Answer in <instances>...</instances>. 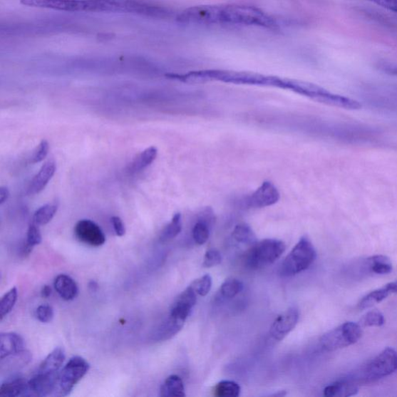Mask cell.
<instances>
[{"instance_id":"cell-1","label":"cell","mask_w":397,"mask_h":397,"mask_svg":"<svg viewBox=\"0 0 397 397\" xmlns=\"http://www.w3.org/2000/svg\"><path fill=\"white\" fill-rule=\"evenodd\" d=\"M180 23L198 26H254L273 28L275 21L261 9L246 5H208L187 9L177 16Z\"/></svg>"},{"instance_id":"cell-2","label":"cell","mask_w":397,"mask_h":397,"mask_svg":"<svg viewBox=\"0 0 397 397\" xmlns=\"http://www.w3.org/2000/svg\"><path fill=\"white\" fill-rule=\"evenodd\" d=\"M187 79L189 83H205L215 81L237 85L277 87L299 95H303L306 89V82L259 73L234 72V71H193V72L187 73Z\"/></svg>"},{"instance_id":"cell-3","label":"cell","mask_w":397,"mask_h":397,"mask_svg":"<svg viewBox=\"0 0 397 397\" xmlns=\"http://www.w3.org/2000/svg\"><path fill=\"white\" fill-rule=\"evenodd\" d=\"M21 4L71 13H110L112 8L111 0H21Z\"/></svg>"},{"instance_id":"cell-4","label":"cell","mask_w":397,"mask_h":397,"mask_svg":"<svg viewBox=\"0 0 397 397\" xmlns=\"http://www.w3.org/2000/svg\"><path fill=\"white\" fill-rule=\"evenodd\" d=\"M286 245L277 239L257 242L246 252L244 266L251 270H259L270 266L284 253Z\"/></svg>"},{"instance_id":"cell-5","label":"cell","mask_w":397,"mask_h":397,"mask_svg":"<svg viewBox=\"0 0 397 397\" xmlns=\"http://www.w3.org/2000/svg\"><path fill=\"white\" fill-rule=\"evenodd\" d=\"M316 258V252L311 241L304 236L287 255L280 268V275L294 277L310 268Z\"/></svg>"},{"instance_id":"cell-6","label":"cell","mask_w":397,"mask_h":397,"mask_svg":"<svg viewBox=\"0 0 397 397\" xmlns=\"http://www.w3.org/2000/svg\"><path fill=\"white\" fill-rule=\"evenodd\" d=\"M361 336L363 329L361 325L349 321L324 334L320 342L324 350L334 351L354 345Z\"/></svg>"},{"instance_id":"cell-7","label":"cell","mask_w":397,"mask_h":397,"mask_svg":"<svg viewBox=\"0 0 397 397\" xmlns=\"http://www.w3.org/2000/svg\"><path fill=\"white\" fill-rule=\"evenodd\" d=\"M90 364L81 356H75L59 373L56 395L66 396L74 389L76 385L89 372Z\"/></svg>"},{"instance_id":"cell-8","label":"cell","mask_w":397,"mask_h":397,"mask_svg":"<svg viewBox=\"0 0 397 397\" xmlns=\"http://www.w3.org/2000/svg\"><path fill=\"white\" fill-rule=\"evenodd\" d=\"M397 370V352L386 348L376 356L363 370L365 382H374L390 376Z\"/></svg>"},{"instance_id":"cell-9","label":"cell","mask_w":397,"mask_h":397,"mask_svg":"<svg viewBox=\"0 0 397 397\" xmlns=\"http://www.w3.org/2000/svg\"><path fill=\"white\" fill-rule=\"evenodd\" d=\"M279 199L280 193L275 185L266 181L246 199L245 204L249 208L261 209L276 205Z\"/></svg>"},{"instance_id":"cell-10","label":"cell","mask_w":397,"mask_h":397,"mask_svg":"<svg viewBox=\"0 0 397 397\" xmlns=\"http://www.w3.org/2000/svg\"><path fill=\"white\" fill-rule=\"evenodd\" d=\"M75 235L82 243L100 247L105 244V236L99 225L90 220H81L76 225Z\"/></svg>"},{"instance_id":"cell-11","label":"cell","mask_w":397,"mask_h":397,"mask_svg":"<svg viewBox=\"0 0 397 397\" xmlns=\"http://www.w3.org/2000/svg\"><path fill=\"white\" fill-rule=\"evenodd\" d=\"M59 372L40 373L29 381V390L26 395L48 396L56 393Z\"/></svg>"},{"instance_id":"cell-12","label":"cell","mask_w":397,"mask_h":397,"mask_svg":"<svg viewBox=\"0 0 397 397\" xmlns=\"http://www.w3.org/2000/svg\"><path fill=\"white\" fill-rule=\"evenodd\" d=\"M299 317V313L297 307H290L279 314L270 329L272 338L277 341L284 339L295 329Z\"/></svg>"},{"instance_id":"cell-13","label":"cell","mask_w":397,"mask_h":397,"mask_svg":"<svg viewBox=\"0 0 397 397\" xmlns=\"http://www.w3.org/2000/svg\"><path fill=\"white\" fill-rule=\"evenodd\" d=\"M197 293L191 286L187 287L176 298L170 314L182 321H186L192 309L197 304Z\"/></svg>"},{"instance_id":"cell-14","label":"cell","mask_w":397,"mask_h":397,"mask_svg":"<svg viewBox=\"0 0 397 397\" xmlns=\"http://www.w3.org/2000/svg\"><path fill=\"white\" fill-rule=\"evenodd\" d=\"M215 222L213 210L206 208L200 214V218L192 229L193 241L199 245L205 244L210 237V227Z\"/></svg>"},{"instance_id":"cell-15","label":"cell","mask_w":397,"mask_h":397,"mask_svg":"<svg viewBox=\"0 0 397 397\" xmlns=\"http://www.w3.org/2000/svg\"><path fill=\"white\" fill-rule=\"evenodd\" d=\"M185 321L175 319L172 315L160 325L153 334L152 339L155 342H161L170 340L177 334L183 328Z\"/></svg>"},{"instance_id":"cell-16","label":"cell","mask_w":397,"mask_h":397,"mask_svg":"<svg viewBox=\"0 0 397 397\" xmlns=\"http://www.w3.org/2000/svg\"><path fill=\"white\" fill-rule=\"evenodd\" d=\"M394 294H397V281L389 282L383 287L369 293L361 299L357 306L359 310H366L382 302L388 297Z\"/></svg>"},{"instance_id":"cell-17","label":"cell","mask_w":397,"mask_h":397,"mask_svg":"<svg viewBox=\"0 0 397 397\" xmlns=\"http://www.w3.org/2000/svg\"><path fill=\"white\" fill-rule=\"evenodd\" d=\"M24 341L21 335L16 333H2L0 335V359L16 355L24 351Z\"/></svg>"},{"instance_id":"cell-18","label":"cell","mask_w":397,"mask_h":397,"mask_svg":"<svg viewBox=\"0 0 397 397\" xmlns=\"http://www.w3.org/2000/svg\"><path fill=\"white\" fill-rule=\"evenodd\" d=\"M56 172V164L54 161H48L43 165L30 185L29 194L34 195L45 189Z\"/></svg>"},{"instance_id":"cell-19","label":"cell","mask_w":397,"mask_h":397,"mask_svg":"<svg viewBox=\"0 0 397 397\" xmlns=\"http://www.w3.org/2000/svg\"><path fill=\"white\" fill-rule=\"evenodd\" d=\"M54 287L56 292L64 301H73L78 296V288L76 282L68 275H58L54 281Z\"/></svg>"},{"instance_id":"cell-20","label":"cell","mask_w":397,"mask_h":397,"mask_svg":"<svg viewBox=\"0 0 397 397\" xmlns=\"http://www.w3.org/2000/svg\"><path fill=\"white\" fill-rule=\"evenodd\" d=\"M359 392L358 386L351 381H339L325 387L324 395L328 397H349L355 396Z\"/></svg>"},{"instance_id":"cell-21","label":"cell","mask_w":397,"mask_h":397,"mask_svg":"<svg viewBox=\"0 0 397 397\" xmlns=\"http://www.w3.org/2000/svg\"><path fill=\"white\" fill-rule=\"evenodd\" d=\"M66 354L63 349L56 348L53 350L47 358L43 361L40 366V373H56L58 372L61 366L63 365Z\"/></svg>"},{"instance_id":"cell-22","label":"cell","mask_w":397,"mask_h":397,"mask_svg":"<svg viewBox=\"0 0 397 397\" xmlns=\"http://www.w3.org/2000/svg\"><path fill=\"white\" fill-rule=\"evenodd\" d=\"M160 395L163 397L186 396L182 378L177 375H172L167 377L161 386Z\"/></svg>"},{"instance_id":"cell-23","label":"cell","mask_w":397,"mask_h":397,"mask_svg":"<svg viewBox=\"0 0 397 397\" xmlns=\"http://www.w3.org/2000/svg\"><path fill=\"white\" fill-rule=\"evenodd\" d=\"M368 271L378 275H384L393 271V264L389 258L385 255L378 254L366 260Z\"/></svg>"},{"instance_id":"cell-24","label":"cell","mask_w":397,"mask_h":397,"mask_svg":"<svg viewBox=\"0 0 397 397\" xmlns=\"http://www.w3.org/2000/svg\"><path fill=\"white\" fill-rule=\"evenodd\" d=\"M29 381L24 378H17L6 382L0 387V396L16 397L25 396L28 393Z\"/></svg>"},{"instance_id":"cell-25","label":"cell","mask_w":397,"mask_h":397,"mask_svg":"<svg viewBox=\"0 0 397 397\" xmlns=\"http://www.w3.org/2000/svg\"><path fill=\"white\" fill-rule=\"evenodd\" d=\"M232 238L238 244L252 246L257 242L252 227L245 223L238 224L232 232Z\"/></svg>"},{"instance_id":"cell-26","label":"cell","mask_w":397,"mask_h":397,"mask_svg":"<svg viewBox=\"0 0 397 397\" xmlns=\"http://www.w3.org/2000/svg\"><path fill=\"white\" fill-rule=\"evenodd\" d=\"M244 284L242 281L234 278L227 279L220 287L217 298L220 301L233 299L242 292Z\"/></svg>"},{"instance_id":"cell-27","label":"cell","mask_w":397,"mask_h":397,"mask_svg":"<svg viewBox=\"0 0 397 397\" xmlns=\"http://www.w3.org/2000/svg\"><path fill=\"white\" fill-rule=\"evenodd\" d=\"M158 155V149L155 146L149 147L141 153L132 163L130 170L136 172L144 170L145 167L151 165Z\"/></svg>"},{"instance_id":"cell-28","label":"cell","mask_w":397,"mask_h":397,"mask_svg":"<svg viewBox=\"0 0 397 397\" xmlns=\"http://www.w3.org/2000/svg\"><path fill=\"white\" fill-rule=\"evenodd\" d=\"M182 222L180 213L175 214L171 222L164 229L160 236V240L163 242L170 241L177 237L182 232Z\"/></svg>"},{"instance_id":"cell-29","label":"cell","mask_w":397,"mask_h":397,"mask_svg":"<svg viewBox=\"0 0 397 397\" xmlns=\"http://www.w3.org/2000/svg\"><path fill=\"white\" fill-rule=\"evenodd\" d=\"M56 205H46L40 207L33 215V222L39 226L48 225L57 213Z\"/></svg>"},{"instance_id":"cell-30","label":"cell","mask_w":397,"mask_h":397,"mask_svg":"<svg viewBox=\"0 0 397 397\" xmlns=\"http://www.w3.org/2000/svg\"><path fill=\"white\" fill-rule=\"evenodd\" d=\"M241 386L233 381H222L214 389V395L217 397H237L240 395Z\"/></svg>"},{"instance_id":"cell-31","label":"cell","mask_w":397,"mask_h":397,"mask_svg":"<svg viewBox=\"0 0 397 397\" xmlns=\"http://www.w3.org/2000/svg\"><path fill=\"white\" fill-rule=\"evenodd\" d=\"M17 296H19L17 289L14 287L2 297L1 301H0V319L1 321L13 310L17 301Z\"/></svg>"},{"instance_id":"cell-32","label":"cell","mask_w":397,"mask_h":397,"mask_svg":"<svg viewBox=\"0 0 397 397\" xmlns=\"http://www.w3.org/2000/svg\"><path fill=\"white\" fill-rule=\"evenodd\" d=\"M385 324L384 316L378 311L368 312L360 320V325L364 327H381Z\"/></svg>"},{"instance_id":"cell-33","label":"cell","mask_w":397,"mask_h":397,"mask_svg":"<svg viewBox=\"0 0 397 397\" xmlns=\"http://www.w3.org/2000/svg\"><path fill=\"white\" fill-rule=\"evenodd\" d=\"M197 295L201 297L207 296L212 287V278L207 274L201 278L196 279L190 285Z\"/></svg>"},{"instance_id":"cell-34","label":"cell","mask_w":397,"mask_h":397,"mask_svg":"<svg viewBox=\"0 0 397 397\" xmlns=\"http://www.w3.org/2000/svg\"><path fill=\"white\" fill-rule=\"evenodd\" d=\"M222 262V255L217 249L208 250L205 257L202 266L206 268H211L218 266Z\"/></svg>"},{"instance_id":"cell-35","label":"cell","mask_w":397,"mask_h":397,"mask_svg":"<svg viewBox=\"0 0 397 397\" xmlns=\"http://www.w3.org/2000/svg\"><path fill=\"white\" fill-rule=\"evenodd\" d=\"M49 151V144L46 140H43L31 158L33 164L39 163L46 160Z\"/></svg>"},{"instance_id":"cell-36","label":"cell","mask_w":397,"mask_h":397,"mask_svg":"<svg viewBox=\"0 0 397 397\" xmlns=\"http://www.w3.org/2000/svg\"><path fill=\"white\" fill-rule=\"evenodd\" d=\"M37 319L42 323H49L54 317V310L48 304H43L36 311Z\"/></svg>"},{"instance_id":"cell-37","label":"cell","mask_w":397,"mask_h":397,"mask_svg":"<svg viewBox=\"0 0 397 397\" xmlns=\"http://www.w3.org/2000/svg\"><path fill=\"white\" fill-rule=\"evenodd\" d=\"M26 244L30 246L33 247L41 244L42 241V237L39 229L36 224H33L30 225L28 231V235H26Z\"/></svg>"},{"instance_id":"cell-38","label":"cell","mask_w":397,"mask_h":397,"mask_svg":"<svg viewBox=\"0 0 397 397\" xmlns=\"http://www.w3.org/2000/svg\"><path fill=\"white\" fill-rule=\"evenodd\" d=\"M397 14V0H365Z\"/></svg>"},{"instance_id":"cell-39","label":"cell","mask_w":397,"mask_h":397,"mask_svg":"<svg viewBox=\"0 0 397 397\" xmlns=\"http://www.w3.org/2000/svg\"><path fill=\"white\" fill-rule=\"evenodd\" d=\"M111 223L113 230L118 236L122 237L125 234L126 229L125 225H123L122 220L119 217H113L111 218Z\"/></svg>"},{"instance_id":"cell-40","label":"cell","mask_w":397,"mask_h":397,"mask_svg":"<svg viewBox=\"0 0 397 397\" xmlns=\"http://www.w3.org/2000/svg\"><path fill=\"white\" fill-rule=\"evenodd\" d=\"M10 196V192L6 187L0 188V205H4Z\"/></svg>"},{"instance_id":"cell-41","label":"cell","mask_w":397,"mask_h":397,"mask_svg":"<svg viewBox=\"0 0 397 397\" xmlns=\"http://www.w3.org/2000/svg\"><path fill=\"white\" fill-rule=\"evenodd\" d=\"M41 296L43 298H48L51 295V289L48 286H45L41 289Z\"/></svg>"},{"instance_id":"cell-42","label":"cell","mask_w":397,"mask_h":397,"mask_svg":"<svg viewBox=\"0 0 397 397\" xmlns=\"http://www.w3.org/2000/svg\"><path fill=\"white\" fill-rule=\"evenodd\" d=\"M286 392L285 391H279L277 393L273 394L272 396H286Z\"/></svg>"}]
</instances>
